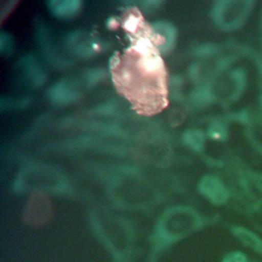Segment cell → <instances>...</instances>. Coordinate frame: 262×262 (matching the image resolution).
<instances>
[{"label": "cell", "instance_id": "6da1fadb", "mask_svg": "<svg viewBox=\"0 0 262 262\" xmlns=\"http://www.w3.org/2000/svg\"><path fill=\"white\" fill-rule=\"evenodd\" d=\"M255 0H221L212 8V19L215 26L224 32L242 29L255 10Z\"/></svg>", "mask_w": 262, "mask_h": 262}, {"label": "cell", "instance_id": "7a4b0ae2", "mask_svg": "<svg viewBox=\"0 0 262 262\" xmlns=\"http://www.w3.org/2000/svg\"><path fill=\"white\" fill-rule=\"evenodd\" d=\"M202 190L216 205L225 204L230 196V191L224 182L215 176H206L203 179Z\"/></svg>", "mask_w": 262, "mask_h": 262}, {"label": "cell", "instance_id": "3957f363", "mask_svg": "<svg viewBox=\"0 0 262 262\" xmlns=\"http://www.w3.org/2000/svg\"><path fill=\"white\" fill-rule=\"evenodd\" d=\"M231 231L235 238L246 248L254 251L262 256V237L255 231L239 225L231 227Z\"/></svg>", "mask_w": 262, "mask_h": 262}, {"label": "cell", "instance_id": "277c9868", "mask_svg": "<svg viewBox=\"0 0 262 262\" xmlns=\"http://www.w3.org/2000/svg\"><path fill=\"white\" fill-rule=\"evenodd\" d=\"M259 49L258 51H254L253 58L255 60L256 66L258 67V72H259V77L260 80L262 79V10H261V17H260V27H259Z\"/></svg>", "mask_w": 262, "mask_h": 262}, {"label": "cell", "instance_id": "5b68a950", "mask_svg": "<svg viewBox=\"0 0 262 262\" xmlns=\"http://www.w3.org/2000/svg\"><path fill=\"white\" fill-rule=\"evenodd\" d=\"M56 7H53V9L56 11V13L61 14V15H68L70 13L75 12V10L77 9V2H71V1H67V2H55Z\"/></svg>", "mask_w": 262, "mask_h": 262}, {"label": "cell", "instance_id": "8992f818", "mask_svg": "<svg viewBox=\"0 0 262 262\" xmlns=\"http://www.w3.org/2000/svg\"><path fill=\"white\" fill-rule=\"evenodd\" d=\"M247 139L249 140L250 144L253 146L254 150L262 159V140L256 136L255 132L252 129L247 130Z\"/></svg>", "mask_w": 262, "mask_h": 262}, {"label": "cell", "instance_id": "52a82bcc", "mask_svg": "<svg viewBox=\"0 0 262 262\" xmlns=\"http://www.w3.org/2000/svg\"><path fill=\"white\" fill-rule=\"evenodd\" d=\"M222 262H250V259L241 251H232L224 256Z\"/></svg>", "mask_w": 262, "mask_h": 262}, {"label": "cell", "instance_id": "ba28073f", "mask_svg": "<svg viewBox=\"0 0 262 262\" xmlns=\"http://www.w3.org/2000/svg\"><path fill=\"white\" fill-rule=\"evenodd\" d=\"M227 131L226 128L223 124L221 123H216L212 126V129L210 130V135L214 137L215 139H224L226 137Z\"/></svg>", "mask_w": 262, "mask_h": 262}, {"label": "cell", "instance_id": "9c48e42d", "mask_svg": "<svg viewBox=\"0 0 262 262\" xmlns=\"http://www.w3.org/2000/svg\"><path fill=\"white\" fill-rule=\"evenodd\" d=\"M256 117H257V125L262 128V90H260V94L258 97L257 108H256Z\"/></svg>", "mask_w": 262, "mask_h": 262}, {"label": "cell", "instance_id": "30bf717a", "mask_svg": "<svg viewBox=\"0 0 262 262\" xmlns=\"http://www.w3.org/2000/svg\"><path fill=\"white\" fill-rule=\"evenodd\" d=\"M253 213H254V214H257L258 216H260V217L262 218V201L259 202L258 205L254 208Z\"/></svg>", "mask_w": 262, "mask_h": 262}, {"label": "cell", "instance_id": "8fae6325", "mask_svg": "<svg viewBox=\"0 0 262 262\" xmlns=\"http://www.w3.org/2000/svg\"><path fill=\"white\" fill-rule=\"evenodd\" d=\"M257 227H258V228H259V229H260V230H261V231H262V229H261V228H260V227H259V226H257Z\"/></svg>", "mask_w": 262, "mask_h": 262}]
</instances>
